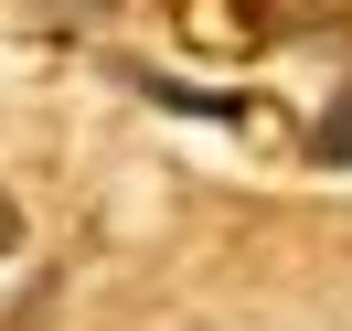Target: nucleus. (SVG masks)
I'll return each instance as SVG.
<instances>
[{
    "instance_id": "obj_2",
    "label": "nucleus",
    "mask_w": 352,
    "mask_h": 331,
    "mask_svg": "<svg viewBox=\"0 0 352 331\" xmlns=\"http://www.w3.org/2000/svg\"><path fill=\"white\" fill-rule=\"evenodd\" d=\"M11 246H22V214H11V193H0V257H11Z\"/></svg>"
},
{
    "instance_id": "obj_1",
    "label": "nucleus",
    "mask_w": 352,
    "mask_h": 331,
    "mask_svg": "<svg viewBox=\"0 0 352 331\" xmlns=\"http://www.w3.org/2000/svg\"><path fill=\"white\" fill-rule=\"evenodd\" d=\"M309 150H320V160H352V96L320 118V129H309Z\"/></svg>"
}]
</instances>
